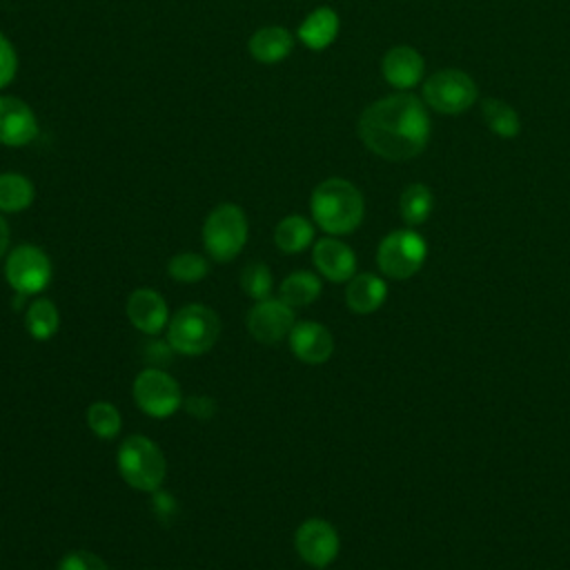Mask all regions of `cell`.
<instances>
[{
  "label": "cell",
  "mask_w": 570,
  "mask_h": 570,
  "mask_svg": "<svg viewBox=\"0 0 570 570\" xmlns=\"http://www.w3.org/2000/svg\"><path fill=\"white\" fill-rule=\"evenodd\" d=\"M167 345L185 356H200L209 352L220 336L218 314L203 303H187L169 318Z\"/></svg>",
  "instance_id": "cell-3"
},
{
  "label": "cell",
  "mask_w": 570,
  "mask_h": 570,
  "mask_svg": "<svg viewBox=\"0 0 570 570\" xmlns=\"http://www.w3.org/2000/svg\"><path fill=\"white\" fill-rule=\"evenodd\" d=\"M240 289L254 298V301H263V298H269L272 289H274V278H272V269L261 263V261H254V263H247L240 272Z\"/></svg>",
  "instance_id": "cell-28"
},
{
  "label": "cell",
  "mask_w": 570,
  "mask_h": 570,
  "mask_svg": "<svg viewBox=\"0 0 570 570\" xmlns=\"http://www.w3.org/2000/svg\"><path fill=\"white\" fill-rule=\"evenodd\" d=\"M131 394L140 412L151 419H167L183 405V390L178 381L160 367H145L138 372L131 385Z\"/></svg>",
  "instance_id": "cell-9"
},
{
  "label": "cell",
  "mask_w": 570,
  "mask_h": 570,
  "mask_svg": "<svg viewBox=\"0 0 570 570\" xmlns=\"http://www.w3.org/2000/svg\"><path fill=\"white\" fill-rule=\"evenodd\" d=\"M249 225L245 212L234 203L216 205L203 223V245L212 261H234L247 243Z\"/></svg>",
  "instance_id": "cell-5"
},
{
  "label": "cell",
  "mask_w": 570,
  "mask_h": 570,
  "mask_svg": "<svg viewBox=\"0 0 570 570\" xmlns=\"http://www.w3.org/2000/svg\"><path fill=\"white\" fill-rule=\"evenodd\" d=\"M116 465L122 481L138 492L160 490L167 476V459L163 450L145 434H131L118 445Z\"/></svg>",
  "instance_id": "cell-4"
},
{
  "label": "cell",
  "mask_w": 570,
  "mask_h": 570,
  "mask_svg": "<svg viewBox=\"0 0 570 570\" xmlns=\"http://www.w3.org/2000/svg\"><path fill=\"white\" fill-rule=\"evenodd\" d=\"M53 267L38 245H18L4 256V281L20 296L40 294L51 283Z\"/></svg>",
  "instance_id": "cell-8"
},
{
  "label": "cell",
  "mask_w": 570,
  "mask_h": 570,
  "mask_svg": "<svg viewBox=\"0 0 570 570\" xmlns=\"http://www.w3.org/2000/svg\"><path fill=\"white\" fill-rule=\"evenodd\" d=\"M381 71H383V78L387 80V85H392L396 89H412L421 82V78L425 73V60L414 47L399 45V47H392L383 56Z\"/></svg>",
  "instance_id": "cell-16"
},
{
  "label": "cell",
  "mask_w": 570,
  "mask_h": 570,
  "mask_svg": "<svg viewBox=\"0 0 570 570\" xmlns=\"http://www.w3.org/2000/svg\"><path fill=\"white\" fill-rule=\"evenodd\" d=\"M36 198L33 183L16 171L0 174V212L2 214H18L27 209Z\"/></svg>",
  "instance_id": "cell-23"
},
{
  "label": "cell",
  "mask_w": 570,
  "mask_h": 570,
  "mask_svg": "<svg viewBox=\"0 0 570 570\" xmlns=\"http://www.w3.org/2000/svg\"><path fill=\"white\" fill-rule=\"evenodd\" d=\"M312 261L321 276L332 283H347L356 274V254L336 236H325L314 243Z\"/></svg>",
  "instance_id": "cell-15"
},
{
  "label": "cell",
  "mask_w": 570,
  "mask_h": 570,
  "mask_svg": "<svg viewBox=\"0 0 570 570\" xmlns=\"http://www.w3.org/2000/svg\"><path fill=\"white\" fill-rule=\"evenodd\" d=\"M341 29V20L338 13L330 7H318L312 13L305 16V20L298 27V38L305 47L321 51L325 47H330Z\"/></svg>",
  "instance_id": "cell-18"
},
{
  "label": "cell",
  "mask_w": 570,
  "mask_h": 570,
  "mask_svg": "<svg viewBox=\"0 0 570 570\" xmlns=\"http://www.w3.org/2000/svg\"><path fill=\"white\" fill-rule=\"evenodd\" d=\"M314 223L330 236L352 234L365 214L363 194L345 178H325L318 183L309 198Z\"/></svg>",
  "instance_id": "cell-2"
},
{
  "label": "cell",
  "mask_w": 570,
  "mask_h": 570,
  "mask_svg": "<svg viewBox=\"0 0 570 570\" xmlns=\"http://www.w3.org/2000/svg\"><path fill=\"white\" fill-rule=\"evenodd\" d=\"M36 136L38 118L33 109L16 96H0V145L24 147Z\"/></svg>",
  "instance_id": "cell-13"
},
{
  "label": "cell",
  "mask_w": 570,
  "mask_h": 570,
  "mask_svg": "<svg viewBox=\"0 0 570 570\" xmlns=\"http://www.w3.org/2000/svg\"><path fill=\"white\" fill-rule=\"evenodd\" d=\"M294 548L307 566L323 570L338 557L341 539L330 521L312 517L296 528Z\"/></svg>",
  "instance_id": "cell-10"
},
{
  "label": "cell",
  "mask_w": 570,
  "mask_h": 570,
  "mask_svg": "<svg viewBox=\"0 0 570 570\" xmlns=\"http://www.w3.org/2000/svg\"><path fill=\"white\" fill-rule=\"evenodd\" d=\"M207 272H209V263L198 252H178L167 263V274L176 283H187V285L198 283L207 276Z\"/></svg>",
  "instance_id": "cell-27"
},
{
  "label": "cell",
  "mask_w": 570,
  "mask_h": 570,
  "mask_svg": "<svg viewBox=\"0 0 570 570\" xmlns=\"http://www.w3.org/2000/svg\"><path fill=\"white\" fill-rule=\"evenodd\" d=\"M7 249H9V225L0 212V258L7 256Z\"/></svg>",
  "instance_id": "cell-31"
},
{
  "label": "cell",
  "mask_w": 570,
  "mask_h": 570,
  "mask_svg": "<svg viewBox=\"0 0 570 570\" xmlns=\"http://www.w3.org/2000/svg\"><path fill=\"white\" fill-rule=\"evenodd\" d=\"M481 114L488 129L501 138H514L521 131V118L512 105L499 98H483Z\"/></svg>",
  "instance_id": "cell-25"
},
{
  "label": "cell",
  "mask_w": 570,
  "mask_h": 570,
  "mask_svg": "<svg viewBox=\"0 0 570 570\" xmlns=\"http://www.w3.org/2000/svg\"><path fill=\"white\" fill-rule=\"evenodd\" d=\"M125 312L129 323L142 334H160L169 323V307L163 294L151 287H138L127 296Z\"/></svg>",
  "instance_id": "cell-14"
},
{
  "label": "cell",
  "mask_w": 570,
  "mask_h": 570,
  "mask_svg": "<svg viewBox=\"0 0 570 570\" xmlns=\"http://www.w3.org/2000/svg\"><path fill=\"white\" fill-rule=\"evenodd\" d=\"M428 256V243L414 229L390 232L376 249V265L383 276L392 281H405L414 276Z\"/></svg>",
  "instance_id": "cell-6"
},
{
  "label": "cell",
  "mask_w": 570,
  "mask_h": 570,
  "mask_svg": "<svg viewBox=\"0 0 570 570\" xmlns=\"http://www.w3.org/2000/svg\"><path fill=\"white\" fill-rule=\"evenodd\" d=\"M387 298V283L372 274V272H363V274H354L347 281L345 287V303L354 314H372L376 312Z\"/></svg>",
  "instance_id": "cell-17"
},
{
  "label": "cell",
  "mask_w": 570,
  "mask_h": 570,
  "mask_svg": "<svg viewBox=\"0 0 570 570\" xmlns=\"http://www.w3.org/2000/svg\"><path fill=\"white\" fill-rule=\"evenodd\" d=\"M434 209V196L430 191L428 185L423 183H412L407 185L403 191H401V198H399V212H401V218L410 225V227H416V225H423L430 214Z\"/></svg>",
  "instance_id": "cell-24"
},
{
  "label": "cell",
  "mask_w": 570,
  "mask_h": 570,
  "mask_svg": "<svg viewBox=\"0 0 570 570\" xmlns=\"http://www.w3.org/2000/svg\"><path fill=\"white\" fill-rule=\"evenodd\" d=\"M245 323L254 341L263 345H274L289 334L296 318H294V307H289L281 298L269 296L263 301H254Z\"/></svg>",
  "instance_id": "cell-11"
},
{
  "label": "cell",
  "mask_w": 570,
  "mask_h": 570,
  "mask_svg": "<svg viewBox=\"0 0 570 570\" xmlns=\"http://www.w3.org/2000/svg\"><path fill=\"white\" fill-rule=\"evenodd\" d=\"M294 47V36L285 27H263L252 33L249 38V53L254 60L274 65L285 60L292 53Z\"/></svg>",
  "instance_id": "cell-19"
},
{
  "label": "cell",
  "mask_w": 570,
  "mask_h": 570,
  "mask_svg": "<svg viewBox=\"0 0 570 570\" xmlns=\"http://www.w3.org/2000/svg\"><path fill=\"white\" fill-rule=\"evenodd\" d=\"M18 71V56L13 45L0 33V89H4Z\"/></svg>",
  "instance_id": "cell-30"
},
{
  "label": "cell",
  "mask_w": 570,
  "mask_h": 570,
  "mask_svg": "<svg viewBox=\"0 0 570 570\" xmlns=\"http://www.w3.org/2000/svg\"><path fill=\"white\" fill-rule=\"evenodd\" d=\"M358 138L376 156L403 163L423 154L430 140L425 105L407 94H392L367 105L358 118Z\"/></svg>",
  "instance_id": "cell-1"
},
{
  "label": "cell",
  "mask_w": 570,
  "mask_h": 570,
  "mask_svg": "<svg viewBox=\"0 0 570 570\" xmlns=\"http://www.w3.org/2000/svg\"><path fill=\"white\" fill-rule=\"evenodd\" d=\"M24 327L36 341H49L51 336H56L60 327V312L56 303L47 296L33 298L24 309Z\"/></svg>",
  "instance_id": "cell-22"
},
{
  "label": "cell",
  "mask_w": 570,
  "mask_h": 570,
  "mask_svg": "<svg viewBox=\"0 0 570 570\" xmlns=\"http://www.w3.org/2000/svg\"><path fill=\"white\" fill-rule=\"evenodd\" d=\"M292 354L307 365H323L334 354L332 332L316 321H298L287 334Z\"/></svg>",
  "instance_id": "cell-12"
},
{
  "label": "cell",
  "mask_w": 570,
  "mask_h": 570,
  "mask_svg": "<svg viewBox=\"0 0 570 570\" xmlns=\"http://www.w3.org/2000/svg\"><path fill=\"white\" fill-rule=\"evenodd\" d=\"M476 82L461 69H439L423 82V100L439 114H463L476 102Z\"/></svg>",
  "instance_id": "cell-7"
},
{
  "label": "cell",
  "mask_w": 570,
  "mask_h": 570,
  "mask_svg": "<svg viewBox=\"0 0 570 570\" xmlns=\"http://www.w3.org/2000/svg\"><path fill=\"white\" fill-rule=\"evenodd\" d=\"M87 425L89 430L98 436V439H114L118 436L120 428H122V419H120V410L109 403V401H94L89 407H87Z\"/></svg>",
  "instance_id": "cell-26"
},
{
  "label": "cell",
  "mask_w": 570,
  "mask_h": 570,
  "mask_svg": "<svg viewBox=\"0 0 570 570\" xmlns=\"http://www.w3.org/2000/svg\"><path fill=\"white\" fill-rule=\"evenodd\" d=\"M56 570H109V568L98 554L89 550H73L58 561Z\"/></svg>",
  "instance_id": "cell-29"
},
{
  "label": "cell",
  "mask_w": 570,
  "mask_h": 570,
  "mask_svg": "<svg viewBox=\"0 0 570 570\" xmlns=\"http://www.w3.org/2000/svg\"><path fill=\"white\" fill-rule=\"evenodd\" d=\"M321 292H323L321 278L307 269H296L287 274L278 285V294H281L278 298L294 309L312 305L321 296Z\"/></svg>",
  "instance_id": "cell-20"
},
{
  "label": "cell",
  "mask_w": 570,
  "mask_h": 570,
  "mask_svg": "<svg viewBox=\"0 0 570 570\" xmlns=\"http://www.w3.org/2000/svg\"><path fill=\"white\" fill-rule=\"evenodd\" d=\"M314 240V225L301 214H289L278 220L274 229V243L283 254H301Z\"/></svg>",
  "instance_id": "cell-21"
}]
</instances>
